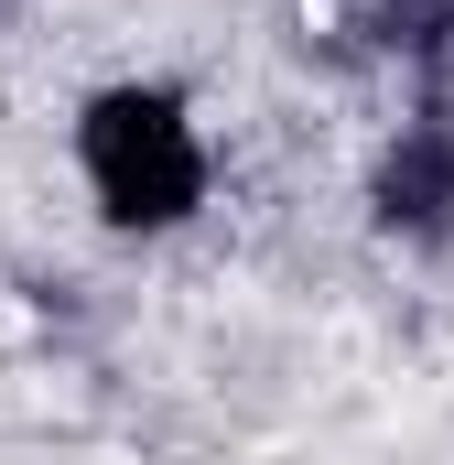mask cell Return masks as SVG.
Returning a JSON list of instances; mask_svg holds the SVG:
<instances>
[{
    "label": "cell",
    "instance_id": "obj_1",
    "mask_svg": "<svg viewBox=\"0 0 454 465\" xmlns=\"http://www.w3.org/2000/svg\"><path fill=\"white\" fill-rule=\"evenodd\" d=\"M76 195L109 238H184L217 206V130L163 76H109L76 98Z\"/></svg>",
    "mask_w": 454,
    "mask_h": 465
},
{
    "label": "cell",
    "instance_id": "obj_2",
    "mask_svg": "<svg viewBox=\"0 0 454 465\" xmlns=\"http://www.w3.org/2000/svg\"><path fill=\"white\" fill-rule=\"evenodd\" d=\"M368 228L390 249H454V87H422L368 163Z\"/></svg>",
    "mask_w": 454,
    "mask_h": 465
},
{
    "label": "cell",
    "instance_id": "obj_3",
    "mask_svg": "<svg viewBox=\"0 0 454 465\" xmlns=\"http://www.w3.org/2000/svg\"><path fill=\"white\" fill-rule=\"evenodd\" d=\"M346 44L400 65L411 87H454V0H336Z\"/></svg>",
    "mask_w": 454,
    "mask_h": 465
},
{
    "label": "cell",
    "instance_id": "obj_4",
    "mask_svg": "<svg viewBox=\"0 0 454 465\" xmlns=\"http://www.w3.org/2000/svg\"><path fill=\"white\" fill-rule=\"evenodd\" d=\"M22 11H33V0H0V33H11V22H22Z\"/></svg>",
    "mask_w": 454,
    "mask_h": 465
}]
</instances>
